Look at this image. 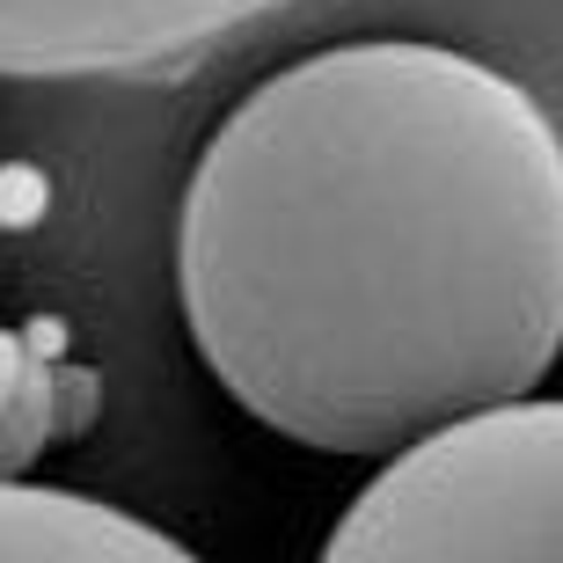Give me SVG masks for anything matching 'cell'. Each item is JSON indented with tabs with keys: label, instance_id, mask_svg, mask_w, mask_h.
Listing matches in <instances>:
<instances>
[{
	"label": "cell",
	"instance_id": "cell-1",
	"mask_svg": "<svg viewBox=\"0 0 563 563\" xmlns=\"http://www.w3.org/2000/svg\"><path fill=\"white\" fill-rule=\"evenodd\" d=\"M176 300L256 424L314 454H402L556 366L563 132L468 52L330 44L206 140Z\"/></svg>",
	"mask_w": 563,
	"mask_h": 563
},
{
	"label": "cell",
	"instance_id": "cell-2",
	"mask_svg": "<svg viewBox=\"0 0 563 563\" xmlns=\"http://www.w3.org/2000/svg\"><path fill=\"white\" fill-rule=\"evenodd\" d=\"M314 563H563V402H498L388 454Z\"/></svg>",
	"mask_w": 563,
	"mask_h": 563
},
{
	"label": "cell",
	"instance_id": "cell-3",
	"mask_svg": "<svg viewBox=\"0 0 563 563\" xmlns=\"http://www.w3.org/2000/svg\"><path fill=\"white\" fill-rule=\"evenodd\" d=\"M286 0H0V74L132 81L198 59Z\"/></svg>",
	"mask_w": 563,
	"mask_h": 563
},
{
	"label": "cell",
	"instance_id": "cell-4",
	"mask_svg": "<svg viewBox=\"0 0 563 563\" xmlns=\"http://www.w3.org/2000/svg\"><path fill=\"white\" fill-rule=\"evenodd\" d=\"M0 563H206L176 534L52 483H0Z\"/></svg>",
	"mask_w": 563,
	"mask_h": 563
},
{
	"label": "cell",
	"instance_id": "cell-5",
	"mask_svg": "<svg viewBox=\"0 0 563 563\" xmlns=\"http://www.w3.org/2000/svg\"><path fill=\"white\" fill-rule=\"evenodd\" d=\"M96 380L59 352V330H0V483L37 468L44 446L81 432Z\"/></svg>",
	"mask_w": 563,
	"mask_h": 563
}]
</instances>
